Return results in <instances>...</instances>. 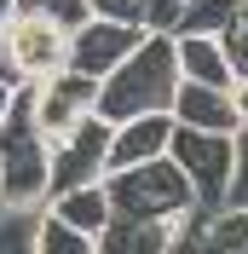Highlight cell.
<instances>
[{
  "mask_svg": "<svg viewBox=\"0 0 248 254\" xmlns=\"http://www.w3.org/2000/svg\"><path fill=\"white\" fill-rule=\"evenodd\" d=\"M168 156L185 168V179L196 185V202L208 214L225 208L231 196V174H237V133H208V127H179L173 122Z\"/></svg>",
  "mask_w": 248,
  "mask_h": 254,
  "instance_id": "277c9868",
  "label": "cell"
},
{
  "mask_svg": "<svg viewBox=\"0 0 248 254\" xmlns=\"http://www.w3.org/2000/svg\"><path fill=\"white\" fill-rule=\"evenodd\" d=\"M93 17H116V23H139V0H87Z\"/></svg>",
  "mask_w": 248,
  "mask_h": 254,
  "instance_id": "ac0fdd59",
  "label": "cell"
},
{
  "mask_svg": "<svg viewBox=\"0 0 248 254\" xmlns=\"http://www.w3.org/2000/svg\"><path fill=\"white\" fill-rule=\"evenodd\" d=\"M104 150H110V122L93 110L81 127H69L63 139H52V190L104 179ZM52 190H47V196H52Z\"/></svg>",
  "mask_w": 248,
  "mask_h": 254,
  "instance_id": "ba28073f",
  "label": "cell"
},
{
  "mask_svg": "<svg viewBox=\"0 0 248 254\" xmlns=\"http://www.w3.org/2000/svg\"><path fill=\"white\" fill-rule=\"evenodd\" d=\"M168 139H173V110H150V116L110 122L104 174H122V168H139V162H150V156H168Z\"/></svg>",
  "mask_w": 248,
  "mask_h": 254,
  "instance_id": "9c48e42d",
  "label": "cell"
},
{
  "mask_svg": "<svg viewBox=\"0 0 248 254\" xmlns=\"http://www.w3.org/2000/svg\"><path fill=\"white\" fill-rule=\"evenodd\" d=\"M12 12H17V0H0V29L12 23Z\"/></svg>",
  "mask_w": 248,
  "mask_h": 254,
  "instance_id": "44dd1931",
  "label": "cell"
},
{
  "mask_svg": "<svg viewBox=\"0 0 248 254\" xmlns=\"http://www.w3.org/2000/svg\"><path fill=\"white\" fill-rule=\"evenodd\" d=\"M179 12H185V0H139V29L144 35H173Z\"/></svg>",
  "mask_w": 248,
  "mask_h": 254,
  "instance_id": "2e32d148",
  "label": "cell"
},
{
  "mask_svg": "<svg viewBox=\"0 0 248 254\" xmlns=\"http://www.w3.org/2000/svg\"><path fill=\"white\" fill-rule=\"evenodd\" d=\"M173 87H179V58H173V35H144L104 81H98V116L127 122V116L173 110Z\"/></svg>",
  "mask_w": 248,
  "mask_h": 254,
  "instance_id": "7a4b0ae2",
  "label": "cell"
},
{
  "mask_svg": "<svg viewBox=\"0 0 248 254\" xmlns=\"http://www.w3.org/2000/svg\"><path fill=\"white\" fill-rule=\"evenodd\" d=\"M243 12V0H185V12H179V29H196V35H225ZM173 29V35H179Z\"/></svg>",
  "mask_w": 248,
  "mask_h": 254,
  "instance_id": "5bb4252c",
  "label": "cell"
},
{
  "mask_svg": "<svg viewBox=\"0 0 248 254\" xmlns=\"http://www.w3.org/2000/svg\"><path fill=\"white\" fill-rule=\"evenodd\" d=\"M52 190V144L35 127V93L29 81L12 87V104L0 116V202L6 208H41Z\"/></svg>",
  "mask_w": 248,
  "mask_h": 254,
  "instance_id": "6da1fadb",
  "label": "cell"
},
{
  "mask_svg": "<svg viewBox=\"0 0 248 254\" xmlns=\"http://www.w3.org/2000/svg\"><path fill=\"white\" fill-rule=\"evenodd\" d=\"M225 208H248V122L237 127V174H231V196Z\"/></svg>",
  "mask_w": 248,
  "mask_h": 254,
  "instance_id": "e0dca14e",
  "label": "cell"
},
{
  "mask_svg": "<svg viewBox=\"0 0 248 254\" xmlns=\"http://www.w3.org/2000/svg\"><path fill=\"white\" fill-rule=\"evenodd\" d=\"M29 93H35V127L47 133V144L63 139L69 127H81L98 110V81L69 69V64L52 69V75H41V81H29Z\"/></svg>",
  "mask_w": 248,
  "mask_h": 254,
  "instance_id": "8992f818",
  "label": "cell"
},
{
  "mask_svg": "<svg viewBox=\"0 0 248 254\" xmlns=\"http://www.w3.org/2000/svg\"><path fill=\"white\" fill-rule=\"evenodd\" d=\"M173 122L179 127H208V133H237V104L231 87H202V81H179L173 87Z\"/></svg>",
  "mask_w": 248,
  "mask_h": 254,
  "instance_id": "8fae6325",
  "label": "cell"
},
{
  "mask_svg": "<svg viewBox=\"0 0 248 254\" xmlns=\"http://www.w3.org/2000/svg\"><path fill=\"white\" fill-rule=\"evenodd\" d=\"M208 249H231V254H248V208H219L208 214Z\"/></svg>",
  "mask_w": 248,
  "mask_h": 254,
  "instance_id": "9a60e30c",
  "label": "cell"
},
{
  "mask_svg": "<svg viewBox=\"0 0 248 254\" xmlns=\"http://www.w3.org/2000/svg\"><path fill=\"white\" fill-rule=\"evenodd\" d=\"M0 208H6V202H0Z\"/></svg>",
  "mask_w": 248,
  "mask_h": 254,
  "instance_id": "603a6c76",
  "label": "cell"
},
{
  "mask_svg": "<svg viewBox=\"0 0 248 254\" xmlns=\"http://www.w3.org/2000/svg\"><path fill=\"white\" fill-rule=\"evenodd\" d=\"M144 41L139 23H116V17H81L75 29H69V69H81V75L104 81L116 64L127 58V52Z\"/></svg>",
  "mask_w": 248,
  "mask_h": 254,
  "instance_id": "52a82bcc",
  "label": "cell"
},
{
  "mask_svg": "<svg viewBox=\"0 0 248 254\" xmlns=\"http://www.w3.org/2000/svg\"><path fill=\"white\" fill-rule=\"evenodd\" d=\"M173 58H179V81H202V87H231L237 81V64H231L219 35L179 29L173 35Z\"/></svg>",
  "mask_w": 248,
  "mask_h": 254,
  "instance_id": "30bf717a",
  "label": "cell"
},
{
  "mask_svg": "<svg viewBox=\"0 0 248 254\" xmlns=\"http://www.w3.org/2000/svg\"><path fill=\"white\" fill-rule=\"evenodd\" d=\"M0 81H17V69H12V52H6V29H0Z\"/></svg>",
  "mask_w": 248,
  "mask_h": 254,
  "instance_id": "ffe728a7",
  "label": "cell"
},
{
  "mask_svg": "<svg viewBox=\"0 0 248 254\" xmlns=\"http://www.w3.org/2000/svg\"><path fill=\"white\" fill-rule=\"evenodd\" d=\"M41 208H52L58 220H69L75 231H87V237H104V225L116 220V208H110V185L104 179H87V185H69V190H52Z\"/></svg>",
  "mask_w": 248,
  "mask_h": 254,
  "instance_id": "7c38bea8",
  "label": "cell"
},
{
  "mask_svg": "<svg viewBox=\"0 0 248 254\" xmlns=\"http://www.w3.org/2000/svg\"><path fill=\"white\" fill-rule=\"evenodd\" d=\"M35 254H98V243L87 231H75L69 220H58L52 208L35 214Z\"/></svg>",
  "mask_w": 248,
  "mask_h": 254,
  "instance_id": "4fadbf2b",
  "label": "cell"
},
{
  "mask_svg": "<svg viewBox=\"0 0 248 254\" xmlns=\"http://www.w3.org/2000/svg\"><path fill=\"white\" fill-rule=\"evenodd\" d=\"M110 185V208L116 220H168V214H185L196 202V185L185 179V168L173 156H150L139 168H122V174H104Z\"/></svg>",
  "mask_w": 248,
  "mask_h": 254,
  "instance_id": "3957f363",
  "label": "cell"
},
{
  "mask_svg": "<svg viewBox=\"0 0 248 254\" xmlns=\"http://www.w3.org/2000/svg\"><path fill=\"white\" fill-rule=\"evenodd\" d=\"M12 87L17 81H0V116H6V104H12Z\"/></svg>",
  "mask_w": 248,
  "mask_h": 254,
  "instance_id": "7402d4cb",
  "label": "cell"
},
{
  "mask_svg": "<svg viewBox=\"0 0 248 254\" xmlns=\"http://www.w3.org/2000/svg\"><path fill=\"white\" fill-rule=\"evenodd\" d=\"M231 104H237V122H248V75L231 81Z\"/></svg>",
  "mask_w": 248,
  "mask_h": 254,
  "instance_id": "d6986e66",
  "label": "cell"
},
{
  "mask_svg": "<svg viewBox=\"0 0 248 254\" xmlns=\"http://www.w3.org/2000/svg\"><path fill=\"white\" fill-rule=\"evenodd\" d=\"M6 52H12L17 81H41L69 64V23L52 12H12L6 23Z\"/></svg>",
  "mask_w": 248,
  "mask_h": 254,
  "instance_id": "5b68a950",
  "label": "cell"
}]
</instances>
